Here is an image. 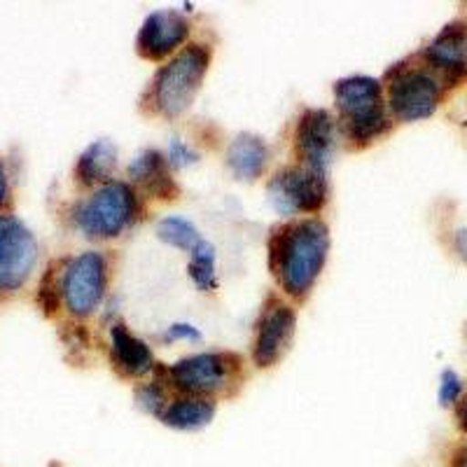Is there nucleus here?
Returning a JSON list of instances; mask_svg holds the SVG:
<instances>
[{
	"label": "nucleus",
	"mask_w": 467,
	"mask_h": 467,
	"mask_svg": "<svg viewBox=\"0 0 467 467\" xmlns=\"http://www.w3.org/2000/svg\"><path fill=\"white\" fill-rule=\"evenodd\" d=\"M117 166V148L110 140H96L82 152L78 161V181L82 185H106L110 182V175Z\"/></svg>",
	"instance_id": "a211bd4d"
},
{
	"label": "nucleus",
	"mask_w": 467,
	"mask_h": 467,
	"mask_svg": "<svg viewBox=\"0 0 467 467\" xmlns=\"http://www.w3.org/2000/svg\"><path fill=\"white\" fill-rule=\"evenodd\" d=\"M108 285L106 257L96 250H87L66 265L61 276V295L68 314L87 318L101 306Z\"/></svg>",
	"instance_id": "423d86ee"
},
{
	"label": "nucleus",
	"mask_w": 467,
	"mask_h": 467,
	"mask_svg": "<svg viewBox=\"0 0 467 467\" xmlns=\"http://www.w3.org/2000/svg\"><path fill=\"white\" fill-rule=\"evenodd\" d=\"M329 229L323 220L304 218L276 229L269 244L271 271L278 285L295 299H304L327 262Z\"/></svg>",
	"instance_id": "f257e3e1"
},
{
	"label": "nucleus",
	"mask_w": 467,
	"mask_h": 467,
	"mask_svg": "<svg viewBox=\"0 0 467 467\" xmlns=\"http://www.w3.org/2000/svg\"><path fill=\"white\" fill-rule=\"evenodd\" d=\"M425 58L432 68L446 75H461L467 68V31L462 24L446 26L425 49Z\"/></svg>",
	"instance_id": "2eb2a0df"
},
{
	"label": "nucleus",
	"mask_w": 467,
	"mask_h": 467,
	"mask_svg": "<svg viewBox=\"0 0 467 467\" xmlns=\"http://www.w3.org/2000/svg\"><path fill=\"white\" fill-rule=\"evenodd\" d=\"M139 213V202L131 187L122 181L99 185L89 199L75 208V224L87 239H115Z\"/></svg>",
	"instance_id": "20e7f679"
},
{
	"label": "nucleus",
	"mask_w": 467,
	"mask_h": 467,
	"mask_svg": "<svg viewBox=\"0 0 467 467\" xmlns=\"http://www.w3.org/2000/svg\"><path fill=\"white\" fill-rule=\"evenodd\" d=\"M110 358L117 372L129 379H140L154 369L152 350L122 323H115L110 329Z\"/></svg>",
	"instance_id": "ddd939ff"
},
{
	"label": "nucleus",
	"mask_w": 467,
	"mask_h": 467,
	"mask_svg": "<svg viewBox=\"0 0 467 467\" xmlns=\"http://www.w3.org/2000/svg\"><path fill=\"white\" fill-rule=\"evenodd\" d=\"M453 248H456L458 257H461L462 262H467V227L456 232V236H453Z\"/></svg>",
	"instance_id": "393cba45"
},
{
	"label": "nucleus",
	"mask_w": 467,
	"mask_h": 467,
	"mask_svg": "<svg viewBox=\"0 0 467 467\" xmlns=\"http://www.w3.org/2000/svg\"><path fill=\"white\" fill-rule=\"evenodd\" d=\"M211 66V49L202 43H192L171 58L157 73L150 89L152 110L161 117H178L192 106L206 70Z\"/></svg>",
	"instance_id": "f03ea898"
},
{
	"label": "nucleus",
	"mask_w": 467,
	"mask_h": 467,
	"mask_svg": "<svg viewBox=\"0 0 467 467\" xmlns=\"http://www.w3.org/2000/svg\"><path fill=\"white\" fill-rule=\"evenodd\" d=\"M458 423H461V431L467 435V402H462L461 411H458Z\"/></svg>",
	"instance_id": "cd10ccee"
},
{
	"label": "nucleus",
	"mask_w": 467,
	"mask_h": 467,
	"mask_svg": "<svg viewBox=\"0 0 467 467\" xmlns=\"http://www.w3.org/2000/svg\"><path fill=\"white\" fill-rule=\"evenodd\" d=\"M266 197L274 211L283 218L318 213L327 202V182L323 173L308 171L304 166H290L271 175Z\"/></svg>",
	"instance_id": "39448f33"
},
{
	"label": "nucleus",
	"mask_w": 467,
	"mask_h": 467,
	"mask_svg": "<svg viewBox=\"0 0 467 467\" xmlns=\"http://www.w3.org/2000/svg\"><path fill=\"white\" fill-rule=\"evenodd\" d=\"M461 393H462V379L458 377L456 372H451V369H446V372L441 374V381H440V402L444 404V407H449V404H453L458 398H461Z\"/></svg>",
	"instance_id": "5701e85b"
},
{
	"label": "nucleus",
	"mask_w": 467,
	"mask_h": 467,
	"mask_svg": "<svg viewBox=\"0 0 467 467\" xmlns=\"http://www.w3.org/2000/svg\"><path fill=\"white\" fill-rule=\"evenodd\" d=\"M190 37V22L181 12L160 10L152 12L143 22L136 40V49L148 61H161L181 49Z\"/></svg>",
	"instance_id": "f8f14e48"
},
{
	"label": "nucleus",
	"mask_w": 467,
	"mask_h": 467,
	"mask_svg": "<svg viewBox=\"0 0 467 467\" xmlns=\"http://www.w3.org/2000/svg\"><path fill=\"white\" fill-rule=\"evenodd\" d=\"M269 161V148L253 133H241L227 148V166L239 181H257Z\"/></svg>",
	"instance_id": "dca6fc26"
},
{
	"label": "nucleus",
	"mask_w": 467,
	"mask_h": 467,
	"mask_svg": "<svg viewBox=\"0 0 467 467\" xmlns=\"http://www.w3.org/2000/svg\"><path fill=\"white\" fill-rule=\"evenodd\" d=\"M190 278L202 292L215 287V248L208 241H199V245L190 253Z\"/></svg>",
	"instance_id": "aec40b11"
},
{
	"label": "nucleus",
	"mask_w": 467,
	"mask_h": 467,
	"mask_svg": "<svg viewBox=\"0 0 467 467\" xmlns=\"http://www.w3.org/2000/svg\"><path fill=\"white\" fill-rule=\"evenodd\" d=\"M337 145V124L327 110H304L295 129V152L304 169L323 173L327 171Z\"/></svg>",
	"instance_id": "9d476101"
},
{
	"label": "nucleus",
	"mask_w": 467,
	"mask_h": 467,
	"mask_svg": "<svg viewBox=\"0 0 467 467\" xmlns=\"http://www.w3.org/2000/svg\"><path fill=\"white\" fill-rule=\"evenodd\" d=\"M129 178L143 187L150 197L175 199L178 194L169 164L157 150H143L139 157H133V161L129 164Z\"/></svg>",
	"instance_id": "4468645a"
},
{
	"label": "nucleus",
	"mask_w": 467,
	"mask_h": 467,
	"mask_svg": "<svg viewBox=\"0 0 467 467\" xmlns=\"http://www.w3.org/2000/svg\"><path fill=\"white\" fill-rule=\"evenodd\" d=\"M136 402H139V407L143 409V411H148V414H154V416H161V411H164L166 404H169L166 402L164 388H161L157 381L139 386V390H136Z\"/></svg>",
	"instance_id": "412c9836"
},
{
	"label": "nucleus",
	"mask_w": 467,
	"mask_h": 467,
	"mask_svg": "<svg viewBox=\"0 0 467 467\" xmlns=\"http://www.w3.org/2000/svg\"><path fill=\"white\" fill-rule=\"evenodd\" d=\"M440 80L425 68L398 70L388 85V108L400 122H419L440 106Z\"/></svg>",
	"instance_id": "6e6552de"
},
{
	"label": "nucleus",
	"mask_w": 467,
	"mask_h": 467,
	"mask_svg": "<svg viewBox=\"0 0 467 467\" xmlns=\"http://www.w3.org/2000/svg\"><path fill=\"white\" fill-rule=\"evenodd\" d=\"M239 358L232 353H197L171 367V383L187 395H215L234 381Z\"/></svg>",
	"instance_id": "1a4fd4ad"
},
{
	"label": "nucleus",
	"mask_w": 467,
	"mask_h": 467,
	"mask_svg": "<svg viewBox=\"0 0 467 467\" xmlns=\"http://www.w3.org/2000/svg\"><path fill=\"white\" fill-rule=\"evenodd\" d=\"M7 194H10V187H7V173L3 160H0V206L7 202Z\"/></svg>",
	"instance_id": "bb28decb"
},
{
	"label": "nucleus",
	"mask_w": 467,
	"mask_h": 467,
	"mask_svg": "<svg viewBox=\"0 0 467 467\" xmlns=\"http://www.w3.org/2000/svg\"><path fill=\"white\" fill-rule=\"evenodd\" d=\"M295 325H297L295 308L278 299H271L266 304L257 323L255 348H253V360L257 367H271L281 360L295 335Z\"/></svg>",
	"instance_id": "9b49d317"
},
{
	"label": "nucleus",
	"mask_w": 467,
	"mask_h": 467,
	"mask_svg": "<svg viewBox=\"0 0 467 467\" xmlns=\"http://www.w3.org/2000/svg\"><path fill=\"white\" fill-rule=\"evenodd\" d=\"M181 339L202 341V332H199L197 327H192V325H185V323L171 325V327L166 329V341H181Z\"/></svg>",
	"instance_id": "b1692460"
},
{
	"label": "nucleus",
	"mask_w": 467,
	"mask_h": 467,
	"mask_svg": "<svg viewBox=\"0 0 467 467\" xmlns=\"http://www.w3.org/2000/svg\"><path fill=\"white\" fill-rule=\"evenodd\" d=\"M157 234H160V239L164 244L173 245V248H181V250H194L202 241L199 236L197 227L190 223V220L181 218V215H169V218L161 220L157 224Z\"/></svg>",
	"instance_id": "6ab92c4d"
},
{
	"label": "nucleus",
	"mask_w": 467,
	"mask_h": 467,
	"mask_svg": "<svg viewBox=\"0 0 467 467\" xmlns=\"http://www.w3.org/2000/svg\"><path fill=\"white\" fill-rule=\"evenodd\" d=\"M215 416V402L208 398H197V395H187V398H178L173 402L166 404L161 411L160 420L173 431L194 432L206 428Z\"/></svg>",
	"instance_id": "f3484780"
},
{
	"label": "nucleus",
	"mask_w": 467,
	"mask_h": 467,
	"mask_svg": "<svg viewBox=\"0 0 467 467\" xmlns=\"http://www.w3.org/2000/svg\"><path fill=\"white\" fill-rule=\"evenodd\" d=\"M449 467H467V444L453 449L451 458H449Z\"/></svg>",
	"instance_id": "a878e982"
},
{
	"label": "nucleus",
	"mask_w": 467,
	"mask_h": 467,
	"mask_svg": "<svg viewBox=\"0 0 467 467\" xmlns=\"http://www.w3.org/2000/svg\"><path fill=\"white\" fill-rule=\"evenodd\" d=\"M37 265V241L15 215H0V292H16Z\"/></svg>",
	"instance_id": "0eeeda50"
},
{
	"label": "nucleus",
	"mask_w": 467,
	"mask_h": 467,
	"mask_svg": "<svg viewBox=\"0 0 467 467\" xmlns=\"http://www.w3.org/2000/svg\"><path fill=\"white\" fill-rule=\"evenodd\" d=\"M335 103L344 133L356 145L374 143L390 127L381 85L374 78L353 75L339 80L335 85Z\"/></svg>",
	"instance_id": "7ed1b4c3"
},
{
	"label": "nucleus",
	"mask_w": 467,
	"mask_h": 467,
	"mask_svg": "<svg viewBox=\"0 0 467 467\" xmlns=\"http://www.w3.org/2000/svg\"><path fill=\"white\" fill-rule=\"evenodd\" d=\"M199 160V154L181 139H173L169 145V164L173 169H185V166L194 164Z\"/></svg>",
	"instance_id": "4be33fe9"
}]
</instances>
